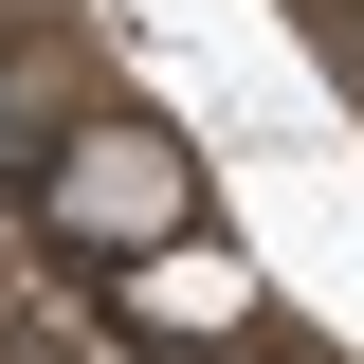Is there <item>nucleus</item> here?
<instances>
[{"instance_id": "f257e3e1", "label": "nucleus", "mask_w": 364, "mask_h": 364, "mask_svg": "<svg viewBox=\"0 0 364 364\" xmlns=\"http://www.w3.org/2000/svg\"><path fill=\"white\" fill-rule=\"evenodd\" d=\"M182 200H200V182H182L164 128H91V146H55V219H73L91 255H164Z\"/></svg>"}, {"instance_id": "f03ea898", "label": "nucleus", "mask_w": 364, "mask_h": 364, "mask_svg": "<svg viewBox=\"0 0 364 364\" xmlns=\"http://www.w3.org/2000/svg\"><path fill=\"white\" fill-rule=\"evenodd\" d=\"M128 310H146V328H237V310H255V273H237V255H200V237H164Z\"/></svg>"}]
</instances>
